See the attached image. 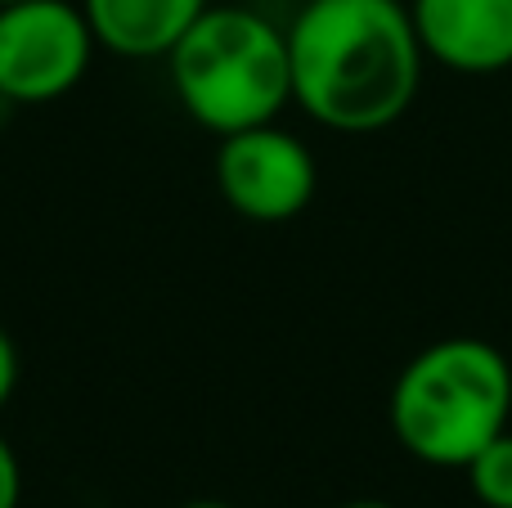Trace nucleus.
<instances>
[{
    "mask_svg": "<svg viewBox=\"0 0 512 508\" xmlns=\"http://www.w3.org/2000/svg\"><path fill=\"white\" fill-rule=\"evenodd\" d=\"M292 104L337 135L396 126L423 86L405 0H306L288 27Z\"/></svg>",
    "mask_w": 512,
    "mask_h": 508,
    "instance_id": "1",
    "label": "nucleus"
},
{
    "mask_svg": "<svg viewBox=\"0 0 512 508\" xmlns=\"http://www.w3.org/2000/svg\"><path fill=\"white\" fill-rule=\"evenodd\" d=\"M212 0H81L99 50L117 59H167Z\"/></svg>",
    "mask_w": 512,
    "mask_h": 508,
    "instance_id": "7",
    "label": "nucleus"
},
{
    "mask_svg": "<svg viewBox=\"0 0 512 508\" xmlns=\"http://www.w3.org/2000/svg\"><path fill=\"white\" fill-rule=\"evenodd\" d=\"M0 5H14V0H0Z\"/></svg>",
    "mask_w": 512,
    "mask_h": 508,
    "instance_id": "13",
    "label": "nucleus"
},
{
    "mask_svg": "<svg viewBox=\"0 0 512 508\" xmlns=\"http://www.w3.org/2000/svg\"><path fill=\"white\" fill-rule=\"evenodd\" d=\"M180 108L216 140L279 122L292 104L288 32L243 5H207L167 54Z\"/></svg>",
    "mask_w": 512,
    "mask_h": 508,
    "instance_id": "3",
    "label": "nucleus"
},
{
    "mask_svg": "<svg viewBox=\"0 0 512 508\" xmlns=\"http://www.w3.org/2000/svg\"><path fill=\"white\" fill-rule=\"evenodd\" d=\"M418 45L463 77L512 68V0H409Z\"/></svg>",
    "mask_w": 512,
    "mask_h": 508,
    "instance_id": "6",
    "label": "nucleus"
},
{
    "mask_svg": "<svg viewBox=\"0 0 512 508\" xmlns=\"http://www.w3.org/2000/svg\"><path fill=\"white\" fill-rule=\"evenodd\" d=\"M99 41L81 0H14L0 5V99L54 104L81 86Z\"/></svg>",
    "mask_w": 512,
    "mask_h": 508,
    "instance_id": "4",
    "label": "nucleus"
},
{
    "mask_svg": "<svg viewBox=\"0 0 512 508\" xmlns=\"http://www.w3.org/2000/svg\"><path fill=\"white\" fill-rule=\"evenodd\" d=\"M180 508H234V504H225V500H189V504H180Z\"/></svg>",
    "mask_w": 512,
    "mask_h": 508,
    "instance_id": "12",
    "label": "nucleus"
},
{
    "mask_svg": "<svg viewBox=\"0 0 512 508\" xmlns=\"http://www.w3.org/2000/svg\"><path fill=\"white\" fill-rule=\"evenodd\" d=\"M23 504V464H18L14 446L0 437V508Z\"/></svg>",
    "mask_w": 512,
    "mask_h": 508,
    "instance_id": "9",
    "label": "nucleus"
},
{
    "mask_svg": "<svg viewBox=\"0 0 512 508\" xmlns=\"http://www.w3.org/2000/svg\"><path fill=\"white\" fill-rule=\"evenodd\" d=\"M212 171L230 212L252 225L297 221L319 189V162L310 144L279 122L221 135Z\"/></svg>",
    "mask_w": 512,
    "mask_h": 508,
    "instance_id": "5",
    "label": "nucleus"
},
{
    "mask_svg": "<svg viewBox=\"0 0 512 508\" xmlns=\"http://www.w3.org/2000/svg\"><path fill=\"white\" fill-rule=\"evenodd\" d=\"M463 477H468L472 495L486 508H512V432H499V437L463 468Z\"/></svg>",
    "mask_w": 512,
    "mask_h": 508,
    "instance_id": "8",
    "label": "nucleus"
},
{
    "mask_svg": "<svg viewBox=\"0 0 512 508\" xmlns=\"http://www.w3.org/2000/svg\"><path fill=\"white\" fill-rule=\"evenodd\" d=\"M14 387H18V347H14V338H9V329L0 324V410L9 405Z\"/></svg>",
    "mask_w": 512,
    "mask_h": 508,
    "instance_id": "10",
    "label": "nucleus"
},
{
    "mask_svg": "<svg viewBox=\"0 0 512 508\" xmlns=\"http://www.w3.org/2000/svg\"><path fill=\"white\" fill-rule=\"evenodd\" d=\"M337 508H396V504H387V500H346Z\"/></svg>",
    "mask_w": 512,
    "mask_h": 508,
    "instance_id": "11",
    "label": "nucleus"
},
{
    "mask_svg": "<svg viewBox=\"0 0 512 508\" xmlns=\"http://www.w3.org/2000/svg\"><path fill=\"white\" fill-rule=\"evenodd\" d=\"M512 419V360L454 333L405 360L387 396L391 437L427 468H468Z\"/></svg>",
    "mask_w": 512,
    "mask_h": 508,
    "instance_id": "2",
    "label": "nucleus"
}]
</instances>
